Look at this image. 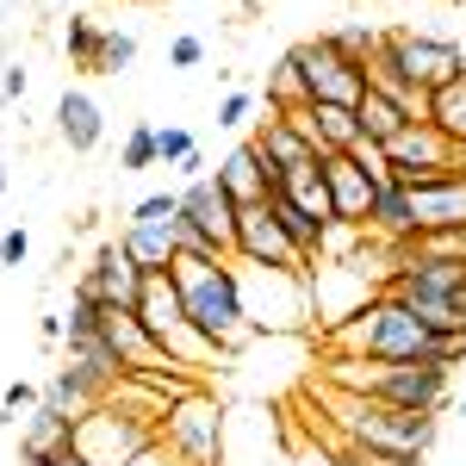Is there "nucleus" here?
I'll return each instance as SVG.
<instances>
[{
  "mask_svg": "<svg viewBox=\"0 0 466 466\" xmlns=\"http://www.w3.org/2000/svg\"><path fill=\"white\" fill-rule=\"evenodd\" d=\"M323 349L329 355H355V360H435V367H461L466 336H435L404 299L373 292L342 323L323 329Z\"/></svg>",
  "mask_w": 466,
  "mask_h": 466,
  "instance_id": "nucleus-1",
  "label": "nucleus"
},
{
  "mask_svg": "<svg viewBox=\"0 0 466 466\" xmlns=\"http://www.w3.org/2000/svg\"><path fill=\"white\" fill-rule=\"evenodd\" d=\"M380 292L404 299L435 336H466V261L461 255H435L423 243H404V249H392V268H386Z\"/></svg>",
  "mask_w": 466,
  "mask_h": 466,
  "instance_id": "nucleus-2",
  "label": "nucleus"
},
{
  "mask_svg": "<svg viewBox=\"0 0 466 466\" xmlns=\"http://www.w3.org/2000/svg\"><path fill=\"white\" fill-rule=\"evenodd\" d=\"M323 386L380 398V404H392V410L441 417V410H448V392H454V367H435V360H355V355H329V360H323Z\"/></svg>",
  "mask_w": 466,
  "mask_h": 466,
  "instance_id": "nucleus-3",
  "label": "nucleus"
},
{
  "mask_svg": "<svg viewBox=\"0 0 466 466\" xmlns=\"http://www.w3.org/2000/svg\"><path fill=\"white\" fill-rule=\"evenodd\" d=\"M175 287L193 329L212 342L218 355H237L243 342L255 336L249 311H243V280H237V261H199V255H180L175 268Z\"/></svg>",
  "mask_w": 466,
  "mask_h": 466,
  "instance_id": "nucleus-4",
  "label": "nucleus"
},
{
  "mask_svg": "<svg viewBox=\"0 0 466 466\" xmlns=\"http://www.w3.org/2000/svg\"><path fill=\"white\" fill-rule=\"evenodd\" d=\"M323 410L336 417V435L349 448H367V454H430V441H435V417L392 410L380 398L342 392V386H323Z\"/></svg>",
  "mask_w": 466,
  "mask_h": 466,
  "instance_id": "nucleus-5",
  "label": "nucleus"
},
{
  "mask_svg": "<svg viewBox=\"0 0 466 466\" xmlns=\"http://www.w3.org/2000/svg\"><path fill=\"white\" fill-rule=\"evenodd\" d=\"M137 323L149 329V342L162 349V355L175 360L180 373H206V367H218V349L193 329V318H187V305H180V287H175V274H149L144 292H137Z\"/></svg>",
  "mask_w": 466,
  "mask_h": 466,
  "instance_id": "nucleus-6",
  "label": "nucleus"
},
{
  "mask_svg": "<svg viewBox=\"0 0 466 466\" xmlns=\"http://www.w3.org/2000/svg\"><path fill=\"white\" fill-rule=\"evenodd\" d=\"M373 69L398 75V81H404V87H417V94H435V87H448V81H461V75H466V50L454 44V37L386 32V37H380Z\"/></svg>",
  "mask_w": 466,
  "mask_h": 466,
  "instance_id": "nucleus-7",
  "label": "nucleus"
},
{
  "mask_svg": "<svg viewBox=\"0 0 466 466\" xmlns=\"http://www.w3.org/2000/svg\"><path fill=\"white\" fill-rule=\"evenodd\" d=\"M156 448L175 466H224V404L212 392H187L156 423Z\"/></svg>",
  "mask_w": 466,
  "mask_h": 466,
  "instance_id": "nucleus-8",
  "label": "nucleus"
},
{
  "mask_svg": "<svg viewBox=\"0 0 466 466\" xmlns=\"http://www.w3.org/2000/svg\"><path fill=\"white\" fill-rule=\"evenodd\" d=\"M149 448H156V423L137 417L131 404H118V398H106L100 410H87V417L75 423V454H81V461L131 466V461H144Z\"/></svg>",
  "mask_w": 466,
  "mask_h": 466,
  "instance_id": "nucleus-9",
  "label": "nucleus"
},
{
  "mask_svg": "<svg viewBox=\"0 0 466 466\" xmlns=\"http://www.w3.org/2000/svg\"><path fill=\"white\" fill-rule=\"evenodd\" d=\"M292 63L305 75V100L311 106H360V94L373 87L360 63H349L329 37H305V44H292Z\"/></svg>",
  "mask_w": 466,
  "mask_h": 466,
  "instance_id": "nucleus-10",
  "label": "nucleus"
},
{
  "mask_svg": "<svg viewBox=\"0 0 466 466\" xmlns=\"http://www.w3.org/2000/svg\"><path fill=\"white\" fill-rule=\"evenodd\" d=\"M386 156H392V180H404V187H435V180L466 175V149L448 144L430 118H417L410 131H398L392 144H386Z\"/></svg>",
  "mask_w": 466,
  "mask_h": 466,
  "instance_id": "nucleus-11",
  "label": "nucleus"
},
{
  "mask_svg": "<svg viewBox=\"0 0 466 466\" xmlns=\"http://www.w3.org/2000/svg\"><path fill=\"white\" fill-rule=\"evenodd\" d=\"M237 199L218 187V175H199L180 187V230L187 237H199L218 261H237Z\"/></svg>",
  "mask_w": 466,
  "mask_h": 466,
  "instance_id": "nucleus-12",
  "label": "nucleus"
},
{
  "mask_svg": "<svg viewBox=\"0 0 466 466\" xmlns=\"http://www.w3.org/2000/svg\"><path fill=\"white\" fill-rule=\"evenodd\" d=\"M237 261L243 268H280V274H305L311 280V255L280 230V218H274L268 199L237 212Z\"/></svg>",
  "mask_w": 466,
  "mask_h": 466,
  "instance_id": "nucleus-13",
  "label": "nucleus"
},
{
  "mask_svg": "<svg viewBox=\"0 0 466 466\" xmlns=\"http://www.w3.org/2000/svg\"><path fill=\"white\" fill-rule=\"evenodd\" d=\"M100 342H106L112 355H118V373H125V380H156V373H180L175 360H168L162 349H156V342H149V329L137 323V311H118V305H106Z\"/></svg>",
  "mask_w": 466,
  "mask_h": 466,
  "instance_id": "nucleus-14",
  "label": "nucleus"
},
{
  "mask_svg": "<svg viewBox=\"0 0 466 466\" xmlns=\"http://www.w3.org/2000/svg\"><path fill=\"white\" fill-rule=\"evenodd\" d=\"M144 280H149V274L131 261V255H125V243H118V237H112V243H100V249H94V261H87V274H81V287L94 292L100 305H118V311H131V305H137Z\"/></svg>",
  "mask_w": 466,
  "mask_h": 466,
  "instance_id": "nucleus-15",
  "label": "nucleus"
},
{
  "mask_svg": "<svg viewBox=\"0 0 466 466\" xmlns=\"http://www.w3.org/2000/svg\"><path fill=\"white\" fill-rule=\"evenodd\" d=\"M218 187L237 199V206H261V199H274V187H280V168L255 149V137H243V144L230 149L224 162H218Z\"/></svg>",
  "mask_w": 466,
  "mask_h": 466,
  "instance_id": "nucleus-16",
  "label": "nucleus"
},
{
  "mask_svg": "<svg viewBox=\"0 0 466 466\" xmlns=\"http://www.w3.org/2000/svg\"><path fill=\"white\" fill-rule=\"evenodd\" d=\"M323 180H329V206H336V224H355V230H367V212H373V193H380V180L367 175L355 156H323Z\"/></svg>",
  "mask_w": 466,
  "mask_h": 466,
  "instance_id": "nucleus-17",
  "label": "nucleus"
},
{
  "mask_svg": "<svg viewBox=\"0 0 466 466\" xmlns=\"http://www.w3.org/2000/svg\"><path fill=\"white\" fill-rule=\"evenodd\" d=\"M106 398H112V380H100L94 367H75V360H69V367H56V373L44 380V404L63 410V417H75V423H81L87 410H100Z\"/></svg>",
  "mask_w": 466,
  "mask_h": 466,
  "instance_id": "nucleus-18",
  "label": "nucleus"
},
{
  "mask_svg": "<svg viewBox=\"0 0 466 466\" xmlns=\"http://www.w3.org/2000/svg\"><path fill=\"white\" fill-rule=\"evenodd\" d=\"M367 237H380V243H417V206H410V187L404 180H386L380 193H373V212H367Z\"/></svg>",
  "mask_w": 466,
  "mask_h": 466,
  "instance_id": "nucleus-19",
  "label": "nucleus"
},
{
  "mask_svg": "<svg viewBox=\"0 0 466 466\" xmlns=\"http://www.w3.org/2000/svg\"><path fill=\"white\" fill-rule=\"evenodd\" d=\"M56 137H63L75 156L100 149V137H106V112H100V100L81 94V87H63V100H56Z\"/></svg>",
  "mask_w": 466,
  "mask_h": 466,
  "instance_id": "nucleus-20",
  "label": "nucleus"
},
{
  "mask_svg": "<svg viewBox=\"0 0 466 466\" xmlns=\"http://www.w3.org/2000/svg\"><path fill=\"white\" fill-rule=\"evenodd\" d=\"M410 206H417V237H430V230H466V175L435 180V187H410Z\"/></svg>",
  "mask_w": 466,
  "mask_h": 466,
  "instance_id": "nucleus-21",
  "label": "nucleus"
},
{
  "mask_svg": "<svg viewBox=\"0 0 466 466\" xmlns=\"http://www.w3.org/2000/svg\"><path fill=\"white\" fill-rule=\"evenodd\" d=\"M274 199H287V206H299V212L311 218V224H336V206H329V180H323V162H299V168H287L280 175V187H274Z\"/></svg>",
  "mask_w": 466,
  "mask_h": 466,
  "instance_id": "nucleus-22",
  "label": "nucleus"
},
{
  "mask_svg": "<svg viewBox=\"0 0 466 466\" xmlns=\"http://www.w3.org/2000/svg\"><path fill=\"white\" fill-rule=\"evenodd\" d=\"M118 243H125V255L144 268V274H168L180 261V224L175 230H144V224H125L118 230Z\"/></svg>",
  "mask_w": 466,
  "mask_h": 466,
  "instance_id": "nucleus-23",
  "label": "nucleus"
},
{
  "mask_svg": "<svg viewBox=\"0 0 466 466\" xmlns=\"http://www.w3.org/2000/svg\"><path fill=\"white\" fill-rule=\"evenodd\" d=\"M255 149H261V156H268L280 175H287V168H299V162H318V149L305 144V137L292 131V118H280V112H268V118H261V131H255Z\"/></svg>",
  "mask_w": 466,
  "mask_h": 466,
  "instance_id": "nucleus-24",
  "label": "nucleus"
},
{
  "mask_svg": "<svg viewBox=\"0 0 466 466\" xmlns=\"http://www.w3.org/2000/svg\"><path fill=\"white\" fill-rule=\"evenodd\" d=\"M19 448L25 454H75V417L37 404L32 417H25V430H19Z\"/></svg>",
  "mask_w": 466,
  "mask_h": 466,
  "instance_id": "nucleus-25",
  "label": "nucleus"
},
{
  "mask_svg": "<svg viewBox=\"0 0 466 466\" xmlns=\"http://www.w3.org/2000/svg\"><path fill=\"white\" fill-rule=\"evenodd\" d=\"M355 118H360V131H367L373 144H392L398 131H410V125H417V118H410V112L398 106L392 94H380V87H367V94H360Z\"/></svg>",
  "mask_w": 466,
  "mask_h": 466,
  "instance_id": "nucleus-26",
  "label": "nucleus"
},
{
  "mask_svg": "<svg viewBox=\"0 0 466 466\" xmlns=\"http://www.w3.org/2000/svg\"><path fill=\"white\" fill-rule=\"evenodd\" d=\"M430 125L441 131V137H448V144H461V149H466V75L430 94Z\"/></svg>",
  "mask_w": 466,
  "mask_h": 466,
  "instance_id": "nucleus-27",
  "label": "nucleus"
},
{
  "mask_svg": "<svg viewBox=\"0 0 466 466\" xmlns=\"http://www.w3.org/2000/svg\"><path fill=\"white\" fill-rule=\"evenodd\" d=\"M63 50H69V63L81 75H100V50H106V25H94V19H81L75 13L69 32H63Z\"/></svg>",
  "mask_w": 466,
  "mask_h": 466,
  "instance_id": "nucleus-28",
  "label": "nucleus"
},
{
  "mask_svg": "<svg viewBox=\"0 0 466 466\" xmlns=\"http://www.w3.org/2000/svg\"><path fill=\"white\" fill-rule=\"evenodd\" d=\"M292 106H311L305 100V75H299V63H292V50L268 69V112H292Z\"/></svg>",
  "mask_w": 466,
  "mask_h": 466,
  "instance_id": "nucleus-29",
  "label": "nucleus"
},
{
  "mask_svg": "<svg viewBox=\"0 0 466 466\" xmlns=\"http://www.w3.org/2000/svg\"><path fill=\"white\" fill-rule=\"evenodd\" d=\"M125 224H144V230H175L180 224V187H168V193H144L137 206H131V218Z\"/></svg>",
  "mask_w": 466,
  "mask_h": 466,
  "instance_id": "nucleus-30",
  "label": "nucleus"
},
{
  "mask_svg": "<svg viewBox=\"0 0 466 466\" xmlns=\"http://www.w3.org/2000/svg\"><path fill=\"white\" fill-rule=\"evenodd\" d=\"M118 168H125V175H149V168H162V156H156V125H131V131H125Z\"/></svg>",
  "mask_w": 466,
  "mask_h": 466,
  "instance_id": "nucleus-31",
  "label": "nucleus"
},
{
  "mask_svg": "<svg viewBox=\"0 0 466 466\" xmlns=\"http://www.w3.org/2000/svg\"><path fill=\"white\" fill-rule=\"evenodd\" d=\"M63 323H69V342H81V336H100V323H106V305L94 299L87 287L69 292V311H63Z\"/></svg>",
  "mask_w": 466,
  "mask_h": 466,
  "instance_id": "nucleus-32",
  "label": "nucleus"
},
{
  "mask_svg": "<svg viewBox=\"0 0 466 466\" xmlns=\"http://www.w3.org/2000/svg\"><path fill=\"white\" fill-rule=\"evenodd\" d=\"M292 466H367V454L336 435V441H305V448H292Z\"/></svg>",
  "mask_w": 466,
  "mask_h": 466,
  "instance_id": "nucleus-33",
  "label": "nucleus"
},
{
  "mask_svg": "<svg viewBox=\"0 0 466 466\" xmlns=\"http://www.w3.org/2000/svg\"><path fill=\"white\" fill-rule=\"evenodd\" d=\"M349 63H360V69H373V56H380V37L386 32H373V25H342V32H323Z\"/></svg>",
  "mask_w": 466,
  "mask_h": 466,
  "instance_id": "nucleus-34",
  "label": "nucleus"
},
{
  "mask_svg": "<svg viewBox=\"0 0 466 466\" xmlns=\"http://www.w3.org/2000/svg\"><path fill=\"white\" fill-rule=\"evenodd\" d=\"M193 131H180V125H156V156H162V168H180L187 156H193Z\"/></svg>",
  "mask_w": 466,
  "mask_h": 466,
  "instance_id": "nucleus-35",
  "label": "nucleus"
},
{
  "mask_svg": "<svg viewBox=\"0 0 466 466\" xmlns=\"http://www.w3.org/2000/svg\"><path fill=\"white\" fill-rule=\"evenodd\" d=\"M137 63V32H106V50H100V75H125Z\"/></svg>",
  "mask_w": 466,
  "mask_h": 466,
  "instance_id": "nucleus-36",
  "label": "nucleus"
},
{
  "mask_svg": "<svg viewBox=\"0 0 466 466\" xmlns=\"http://www.w3.org/2000/svg\"><path fill=\"white\" fill-rule=\"evenodd\" d=\"M249 112H255V94H249V87H237V94H224V100H218V125H224V131H243V125H249Z\"/></svg>",
  "mask_w": 466,
  "mask_h": 466,
  "instance_id": "nucleus-37",
  "label": "nucleus"
},
{
  "mask_svg": "<svg viewBox=\"0 0 466 466\" xmlns=\"http://www.w3.org/2000/svg\"><path fill=\"white\" fill-rule=\"evenodd\" d=\"M44 404V386H32V380H13L6 392H0V410L6 417H19V410H37Z\"/></svg>",
  "mask_w": 466,
  "mask_h": 466,
  "instance_id": "nucleus-38",
  "label": "nucleus"
},
{
  "mask_svg": "<svg viewBox=\"0 0 466 466\" xmlns=\"http://www.w3.org/2000/svg\"><path fill=\"white\" fill-rule=\"evenodd\" d=\"M199 63H206V37L180 32L175 44H168V69H199Z\"/></svg>",
  "mask_w": 466,
  "mask_h": 466,
  "instance_id": "nucleus-39",
  "label": "nucleus"
},
{
  "mask_svg": "<svg viewBox=\"0 0 466 466\" xmlns=\"http://www.w3.org/2000/svg\"><path fill=\"white\" fill-rule=\"evenodd\" d=\"M25 255H32L25 230H0V268H25Z\"/></svg>",
  "mask_w": 466,
  "mask_h": 466,
  "instance_id": "nucleus-40",
  "label": "nucleus"
},
{
  "mask_svg": "<svg viewBox=\"0 0 466 466\" xmlns=\"http://www.w3.org/2000/svg\"><path fill=\"white\" fill-rule=\"evenodd\" d=\"M25 87H32L25 63H6V69H0V106H6V100H25Z\"/></svg>",
  "mask_w": 466,
  "mask_h": 466,
  "instance_id": "nucleus-41",
  "label": "nucleus"
},
{
  "mask_svg": "<svg viewBox=\"0 0 466 466\" xmlns=\"http://www.w3.org/2000/svg\"><path fill=\"white\" fill-rule=\"evenodd\" d=\"M423 249H435V255H461L466 261V230H430V237H417Z\"/></svg>",
  "mask_w": 466,
  "mask_h": 466,
  "instance_id": "nucleus-42",
  "label": "nucleus"
},
{
  "mask_svg": "<svg viewBox=\"0 0 466 466\" xmlns=\"http://www.w3.org/2000/svg\"><path fill=\"white\" fill-rule=\"evenodd\" d=\"M81 461V454H25V448H19V466H75Z\"/></svg>",
  "mask_w": 466,
  "mask_h": 466,
  "instance_id": "nucleus-43",
  "label": "nucleus"
},
{
  "mask_svg": "<svg viewBox=\"0 0 466 466\" xmlns=\"http://www.w3.org/2000/svg\"><path fill=\"white\" fill-rule=\"evenodd\" d=\"M367 454V448H360ZM367 466H423V454H367Z\"/></svg>",
  "mask_w": 466,
  "mask_h": 466,
  "instance_id": "nucleus-44",
  "label": "nucleus"
},
{
  "mask_svg": "<svg viewBox=\"0 0 466 466\" xmlns=\"http://www.w3.org/2000/svg\"><path fill=\"white\" fill-rule=\"evenodd\" d=\"M175 175H180V187H187V180H199V175H206V156H199V149H193V156H187V162H180Z\"/></svg>",
  "mask_w": 466,
  "mask_h": 466,
  "instance_id": "nucleus-45",
  "label": "nucleus"
},
{
  "mask_svg": "<svg viewBox=\"0 0 466 466\" xmlns=\"http://www.w3.org/2000/svg\"><path fill=\"white\" fill-rule=\"evenodd\" d=\"M37 329H44V342H63V336H69V323H63V318H44Z\"/></svg>",
  "mask_w": 466,
  "mask_h": 466,
  "instance_id": "nucleus-46",
  "label": "nucleus"
},
{
  "mask_svg": "<svg viewBox=\"0 0 466 466\" xmlns=\"http://www.w3.org/2000/svg\"><path fill=\"white\" fill-rule=\"evenodd\" d=\"M0 199H6V162H0Z\"/></svg>",
  "mask_w": 466,
  "mask_h": 466,
  "instance_id": "nucleus-47",
  "label": "nucleus"
},
{
  "mask_svg": "<svg viewBox=\"0 0 466 466\" xmlns=\"http://www.w3.org/2000/svg\"><path fill=\"white\" fill-rule=\"evenodd\" d=\"M75 466H100V461H75Z\"/></svg>",
  "mask_w": 466,
  "mask_h": 466,
  "instance_id": "nucleus-48",
  "label": "nucleus"
},
{
  "mask_svg": "<svg viewBox=\"0 0 466 466\" xmlns=\"http://www.w3.org/2000/svg\"><path fill=\"white\" fill-rule=\"evenodd\" d=\"M461 417H466V392H461Z\"/></svg>",
  "mask_w": 466,
  "mask_h": 466,
  "instance_id": "nucleus-49",
  "label": "nucleus"
}]
</instances>
